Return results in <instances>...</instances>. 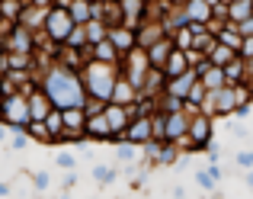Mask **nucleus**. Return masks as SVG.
<instances>
[{
    "mask_svg": "<svg viewBox=\"0 0 253 199\" xmlns=\"http://www.w3.org/2000/svg\"><path fill=\"white\" fill-rule=\"evenodd\" d=\"M93 177H96L99 183H109V180H112V170H106V167H96V170H93Z\"/></svg>",
    "mask_w": 253,
    "mask_h": 199,
    "instance_id": "f257e3e1",
    "label": "nucleus"
},
{
    "mask_svg": "<svg viewBox=\"0 0 253 199\" xmlns=\"http://www.w3.org/2000/svg\"><path fill=\"white\" fill-rule=\"evenodd\" d=\"M199 177V183H202V187H211V177L209 174H196Z\"/></svg>",
    "mask_w": 253,
    "mask_h": 199,
    "instance_id": "f03ea898",
    "label": "nucleus"
}]
</instances>
